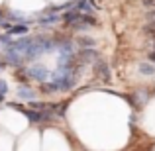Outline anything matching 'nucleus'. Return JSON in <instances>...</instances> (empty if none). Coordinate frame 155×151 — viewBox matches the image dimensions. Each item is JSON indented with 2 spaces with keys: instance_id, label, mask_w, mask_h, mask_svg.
I'll list each match as a JSON object with an SVG mask.
<instances>
[{
  "instance_id": "f257e3e1",
  "label": "nucleus",
  "mask_w": 155,
  "mask_h": 151,
  "mask_svg": "<svg viewBox=\"0 0 155 151\" xmlns=\"http://www.w3.org/2000/svg\"><path fill=\"white\" fill-rule=\"evenodd\" d=\"M26 75L30 77V79L39 80V83H47V80L51 79V73L47 71V67H43L41 63H35V65H31V67H28Z\"/></svg>"
},
{
  "instance_id": "f03ea898",
  "label": "nucleus",
  "mask_w": 155,
  "mask_h": 151,
  "mask_svg": "<svg viewBox=\"0 0 155 151\" xmlns=\"http://www.w3.org/2000/svg\"><path fill=\"white\" fill-rule=\"evenodd\" d=\"M94 75L98 77V79H102V80H110V69H108V65H106V61H94Z\"/></svg>"
},
{
  "instance_id": "7ed1b4c3",
  "label": "nucleus",
  "mask_w": 155,
  "mask_h": 151,
  "mask_svg": "<svg viewBox=\"0 0 155 151\" xmlns=\"http://www.w3.org/2000/svg\"><path fill=\"white\" fill-rule=\"evenodd\" d=\"M75 10L92 16V14H94V10H96V2H94V0H79V2L75 4Z\"/></svg>"
},
{
  "instance_id": "20e7f679",
  "label": "nucleus",
  "mask_w": 155,
  "mask_h": 151,
  "mask_svg": "<svg viewBox=\"0 0 155 151\" xmlns=\"http://www.w3.org/2000/svg\"><path fill=\"white\" fill-rule=\"evenodd\" d=\"M79 59H81L79 63H94V61H98V51L92 47H87L79 53Z\"/></svg>"
},
{
  "instance_id": "39448f33",
  "label": "nucleus",
  "mask_w": 155,
  "mask_h": 151,
  "mask_svg": "<svg viewBox=\"0 0 155 151\" xmlns=\"http://www.w3.org/2000/svg\"><path fill=\"white\" fill-rule=\"evenodd\" d=\"M18 98L28 100V102H34L35 100V90H31L28 84H20V87H18Z\"/></svg>"
},
{
  "instance_id": "423d86ee",
  "label": "nucleus",
  "mask_w": 155,
  "mask_h": 151,
  "mask_svg": "<svg viewBox=\"0 0 155 151\" xmlns=\"http://www.w3.org/2000/svg\"><path fill=\"white\" fill-rule=\"evenodd\" d=\"M30 31V28L26 24H10L8 28V35H26Z\"/></svg>"
},
{
  "instance_id": "0eeeda50",
  "label": "nucleus",
  "mask_w": 155,
  "mask_h": 151,
  "mask_svg": "<svg viewBox=\"0 0 155 151\" xmlns=\"http://www.w3.org/2000/svg\"><path fill=\"white\" fill-rule=\"evenodd\" d=\"M137 71H140L141 75H145V77L155 75V67L151 63H140V65H137Z\"/></svg>"
},
{
  "instance_id": "6e6552de",
  "label": "nucleus",
  "mask_w": 155,
  "mask_h": 151,
  "mask_svg": "<svg viewBox=\"0 0 155 151\" xmlns=\"http://www.w3.org/2000/svg\"><path fill=\"white\" fill-rule=\"evenodd\" d=\"M77 43H79L83 49H87V47H92V45H94V39L88 38V35H81V38H77Z\"/></svg>"
},
{
  "instance_id": "1a4fd4ad",
  "label": "nucleus",
  "mask_w": 155,
  "mask_h": 151,
  "mask_svg": "<svg viewBox=\"0 0 155 151\" xmlns=\"http://www.w3.org/2000/svg\"><path fill=\"white\" fill-rule=\"evenodd\" d=\"M59 22V16L57 14H51V16H43L41 20H39V24H43V26H47V24H55Z\"/></svg>"
},
{
  "instance_id": "9d476101",
  "label": "nucleus",
  "mask_w": 155,
  "mask_h": 151,
  "mask_svg": "<svg viewBox=\"0 0 155 151\" xmlns=\"http://www.w3.org/2000/svg\"><path fill=\"white\" fill-rule=\"evenodd\" d=\"M143 34L147 35V38H151V39H155V24H147V26L143 28Z\"/></svg>"
},
{
  "instance_id": "9b49d317",
  "label": "nucleus",
  "mask_w": 155,
  "mask_h": 151,
  "mask_svg": "<svg viewBox=\"0 0 155 151\" xmlns=\"http://www.w3.org/2000/svg\"><path fill=\"white\" fill-rule=\"evenodd\" d=\"M6 92H8V84L4 83L2 79H0V102L4 100V96H6Z\"/></svg>"
},
{
  "instance_id": "f8f14e48",
  "label": "nucleus",
  "mask_w": 155,
  "mask_h": 151,
  "mask_svg": "<svg viewBox=\"0 0 155 151\" xmlns=\"http://www.w3.org/2000/svg\"><path fill=\"white\" fill-rule=\"evenodd\" d=\"M145 16H147L149 24H155V8H151V10H149V12H147V14H145Z\"/></svg>"
},
{
  "instance_id": "ddd939ff",
  "label": "nucleus",
  "mask_w": 155,
  "mask_h": 151,
  "mask_svg": "<svg viewBox=\"0 0 155 151\" xmlns=\"http://www.w3.org/2000/svg\"><path fill=\"white\" fill-rule=\"evenodd\" d=\"M141 4H143V6H147L149 10H151V8H155V0H141Z\"/></svg>"
},
{
  "instance_id": "4468645a",
  "label": "nucleus",
  "mask_w": 155,
  "mask_h": 151,
  "mask_svg": "<svg viewBox=\"0 0 155 151\" xmlns=\"http://www.w3.org/2000/svg\"><path fill=\"white\" fill-rule=\"evenodd\" d=\"M149 61H153V63H155V49L149 51Z\"/></svg>"
}]
</instances>
